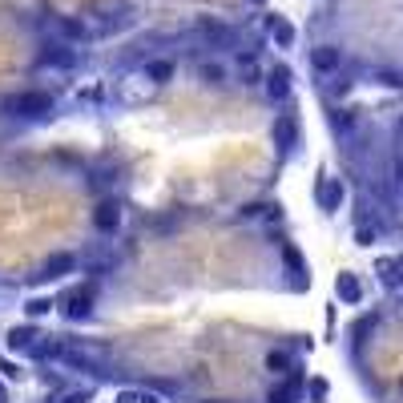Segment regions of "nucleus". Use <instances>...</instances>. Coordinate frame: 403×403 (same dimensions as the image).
I'll return each mask as SVG.
<instances>
[{"label":"nucleus","instance_id":"6e6552de","mask_svg":"<svg viewBox=\"0 0 403 403\" xmlns=\"http://www.w3.org/2000/svg\"><path fill=\"white\" fill-rule=\"evenodd\" d=\"M339 202H343V182L339 177H319V206L339 210Z\"/></svg>","mask_w":403,"mask_h":403},{"label":"nucleus","instance_id":"4468645a","mask_svg":"<svg viewBox=\"0 0 403 403\" xmlns=\"http://www.w3.org/2000/svg\"><path fill=\"white\" fill-rule=\"evenodd\" d=\"M198 77H202V85H210V89H222V85H226V69L218 61H210V64L198 69Z\"/></svg>","mask_w":403,"mask_h":403},{"label":"nucleus","instance_id":"bb28decb","mask_svg":"<svg viewBox=\"0 0 403 403\" xmlns=\"http://www.w3.org/2000/svg\"><path fill=\"white\" fill-rule=\"evenodd\" d=\"M250 4H262V0H250Z\"/></svg>","mask_w":403,"mask_h":403},{"label":"nucleus","instance_id":"423d86ee","mask_svg":"<svg viewBox=\"0 0 403 403\" xmlns=\"http://www.w3.org/2000/svg\"><path fill=\"white\" fill-rule=\"evenodd\" d=\"M262 89H266V97H271V101H287V97H290V69H287V64H274V69H266Z\"/></svg>","mask_w":403,"mask_h":403},{"label":"nucleus","instance_id":"0eeeda50","mask_svg":"<svg viewBox=\"0 0 403 403\" xmlns=\"http://www.w3.org/2000/svg\"><path fill=\"white\" fill-rule=\"evenodd\" d=\"M64 315H69V319H89V315H93V287L73 290V294L64 299Z\"/></svg>","mask_w":403,"mask_h":403},{"label":"nucleus","instance_id":"b1692460","mask_svg":"<svg viewBox=\"0 0 403 403\" xmlns=\"http://www.w3.org/2000/svg\"><path fill=\"white\" fill-rule=\"evenodd\" d=\"M395 182H399V190H403V158L395 161Z\"/></svg>","mask_w":403,"mask_h":403},{"label":"nucleus","instance_id":"f03ea898","mask_svg":"<svg viewBox=\"0 0 403 403\" xmlns=\"http://www.w3.org/2000/svg\"><path fill=\"white\" fill-rule=\"evenodd\" d=\"M36 64H41V69H73V64H77V48H69L64 41L41 45V53H36Z\"/></svg>","mask_w":403,"mask_h":403},{"label":"nucleus","instance_id":"1a4fd4ad","mask_svg":"<svg viewBox=\"0 0 403 403\" xmlns=\"http://www.w3.org/2000/svg\"><path fill=\"white\" fill-rule=\"evenodd\" d=\"M41 271H45V278H64L77 271V254H48Z\"/></svg>","mask_w":403,"mask_h":403},{"label":"nucleus","instance_id":"cd10ccee","mask_svg":"<svg viewBox=\"0 0 403 403\" xmlns=\"http://www.w3.org/2000/svg\"><path fill=\"white\" fill-rule=\"evenodd\" d=\"M399 391H403V379H399Z\"/></svg>","mask_w":403,"mask_h":403},{"label":"nucleus","instance_id":"a878e982","mask_svg":"<svg viewBox=\"0 0 403 403\" xmlns=\"http://www.w3.org/2000/svg\"><path fill=\"white\" fill-rule=\"evenodd\" d=\"M399 133H403V117H399Z\"/></svg>","mask_w":403,"mask_h":403},{"label":"nucleus","instance_id":"6ab92c4d","mask_svg":"<svg viewBox=\"0 0 403 403\" xmlns=\"http://www.w3.org/2000/svg\"><path fill=\"white\" fill-rule=\"evenodd\" d=\"M25 310H29V319H41V315H48V310H53V299H29V306H25Z\"/></svg>","mask_w":403,"mask_h":403},{"label":"nucleus","instance_id":"f3484780","mask_svg":"<svg viewBox=\"0 0 403 403\" xmlns=\"http://www.w3.org/2000/svg\"><path fill=\"white\" fill-rule=\"evenodd\" d=\"M145 77L158 81V85H165V81L174 77V61H149V64H145Z\"/></svg>","mask_w":403,"mask_h":403},{"label":"nucleus","instance_id":"a211bd4d","mask_svg":"<svg viewBox=\"0 0 403 403\" xmlns=\"http://www.w3.org/2000/svg\"><path fill=\"white\" fill-rule=\"evenodd\" d=\"M242 77H246V81H242V85H254V81L258 77H266V73H258V64H254V57H242Z\"/></svg>","mask_w":403,"mask_h":403},{"label":"nucleus","instance_id":"5701e85b","mask_svg":"<svg viewBox=\"0 0 403 403\" xmlns=\"http://www.w3.org/2000/svg\"><path fill=\"white\" fill-rule=\"evenodd\" d=\"M142 403H161V395H153V391H142Z\"/></svg>","mask_w":403,"mask_h":403},{"label":"nucleus","instance_id":"20e7f679","mask_svg":"<svg viewBox=\"0 0 403 403\" xmlns=\"http://www.w3.org/2000/svg\"><path fill=\"white\" fill-rule=\"evenodd\" d=\"M93 226L101 230V234H117V226H121V202H117V198H105V202H97Z\"/></svg>","mask_w":403,"mask_h":403},{"label":"nucleus","instance_id":"9d476101","mask_svg":"<svg viewBox=\"0 0 403 403\" xmlns=\"http://www.w3.org/2000/svg\"><path fill=\"white\" fill-rule=\"evenodd\" d=\"M53 25H57V32H61L64 41H89V25L77 20V16H57Z\"/></svg>","mask_w":403,"mask_h":403},{"label":"nucleus","instance_id":"aec40b11","mask_svg":"<svg viewBox=\"0 0 403 403\" xmlns=\"http://www.w3.org/2000/svg\"><path fill=\"white\" fill-rule=\"evenodd\" d=\"M61 403H93V391H89V387H85V391H69Z\"/></svg>","mask_w":403,"mask_h":403},{"label":"nucleus","instance_id":"39448f33","mask_svg":"<svg viewBox=\"0 0 403 403\" xmlns=\"http://www.w3.org/2000/svg\"><path fill=\"white\" fill-rule=\"evenodd\" d=\"M310 64H315V73H339L343 69V48L339 45H315L310 48Z\"/></svg>","mask_w":403,"mask_h":403},{"label":"nucleus","instance_id":"7ed1b4c3","mask_svg":"<svg viewBox=\"0 0 403 403\" xmlns=\"http://www.w3.org/2000/svg\"><path fill=\"white\" fill-rule=\"evenodd\" d=\"M271 137L282 153H290V149L299 145V117H294V113H278L274 125H271Z\"/></svg>","mask_w":403,"mask_h":403},{"label":"nucleus","instance_id":"393cba45","mask_svg":"<svg viewBox=\"0 0 403 403\" xmlns=\"http://www.w3.org/2000/svg\"><path fill=\"white\" fill-rule=\"evenodd\" d=\"M0 403H8V391H4V383H0Z\"/></svg>","mask_w":403,"mask_h":403},{"label":"nucleus","instance_id":"412c9836","mask_svg":"<svg viewBox=\"0 0 403 403\" xmlns=\"http://www.w3.org/2000/svg\"><path fill=\"white\" fill-rule=\"evenodd\" d=\"M117 403H142V391H117Z\"/></svg>","mask_w":403,"mask_h":403},{"label":"nucleus","instance_id":"4be33fe9","mask_svg":"<svg viewBox=\"0 0 403 403\" xmlns=\"http://www.w3.org/2000/svg\"><path fill=\"white\" fill-rule=\"evenodd\" d=\"M0 371H4V375H20V367H16V363H8V359H0Z\"/></svg>","mask_w":403,"mask_h":403},{"label":"nucleus","instance_id":"f257e3e1","mask_svg":"<svg viewBox=\"0 0 403 403\" xmlns=\"http://www.w3.org/2000/svg\"><path fill=\"white\" fill-rule=\"evenodd\" d=\"M57 109V97L41 93V89H25V93H13L4 101V113L8 117H20V121H45Z\"/></svg>","mask_w":403,"mask_h":403},{"label":"nucleus","instance_id":"dca6fc26","mask_svg":"<svg viewBox=\"0 0 403 403\" xmlns=\"http://www.w3.org/2000/svg\"><path fill=\"white\" fill-rule=\"evenodd\" d=\"M271 32H274V41H278V48H290V45H294V29H290L282 16H271Z\"/></svg>","mask_w":403,"mask_h":403},{"label":"nucleus","instance_id":"2eb2a0df","mask_svg":"<svg viewBox=\"0 0 403 403\" xmlns=\"http://www.w3.org/2000/svg\"><path fill=\"white\" fill-rule=\"evenodd\" d=\"M290 367H294V355H290V351H282V347L266 355V371H274V375H287Z\"/></svg>","mask_w":403,"mask_h":403},{"label":"nucleus","instance_id":"f8f14e48","mask_svg":"<svg viewBox=\"0 0 403 403\" xmlns=\"http://www.w3.org/2000/svg\"><path fill=\"white\" fill-rule=\"evenodd\" d=\"M299 399H303V387H299V379H287V383L274 387L266 403H299Z\"/></svg>","mask_w":403,"mask_h":403},{"label":"nucleus","instance_id":"ddd939ff","mask_svg":"<svg viewBox=\"0 0 403 403\" xmlns=\"http://www.w3.org/2000/svg\"><path fill=\"white\" fill-rule=\"evenodd\" d=\"M335 290H339V299H343V303H359V299H363V287H359V278H355V274H339Z\"/></svg>","mask_w":403,"mask_h":403},{"label":"nucleus","instance_id":"9b49d317","mask_svg":"<svg viewBox=\"0 0 403 403\" xmlns=\"http://www.w3.org/2000/svg\"><path fill=\"white\" fill-rule=\"evenodd\" d=\"M36 331H32V327H13V331H8V347H13V351H32V347H36Z\"/></svg>","mask_w":403,"mask_h":403}]
</instances>
